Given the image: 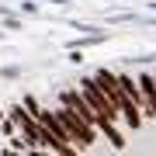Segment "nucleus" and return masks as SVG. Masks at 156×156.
Listing matches in <instances>:
<instances>
[{
    "label": "nucleus",
    "mask_w": 156,
    "mask_h": 156,
    "mask_svg": "<svg viewBox=\"0 0 156 156\" xmlns=\"http://www.w3.org/2000/svg\"><path fill=\"white\" fill-rule=\"evenodd\" d=\"M4 118H7V111H0V122H4Z\"/></svg>",
    "instance_id": "obj_1"
},
{
    "label": "nucleus",
    "mask_w": 156,
    "mask_h": 156,
    "mask_svg": "<svg viewBox=\"0 0 156 156\" xmlns=\"http://www.w3.org/2000/svg\"><path fill=\"white\" fill-rule=\"evenodd\" d=\"M0 149H4V146H0Z\"/></svg>",
    "instance_id": "obj_2"
}]
</instances>
